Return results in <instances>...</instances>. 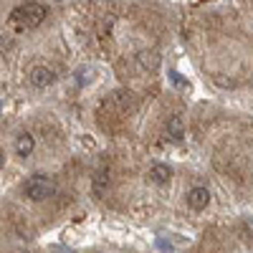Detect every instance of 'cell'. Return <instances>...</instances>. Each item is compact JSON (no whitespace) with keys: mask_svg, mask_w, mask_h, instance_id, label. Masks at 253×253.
Instances as JSON below:
<instances>
[{"mask_svg":"<svg viewBox=\"0 0 253 253\" xmlns=\"http://www.w3.org/2000/svg\"><path fill=\"white\" fill-rule=\"evenodd\" d=\"M46 8L41 5V3H26V5H18L13 13H10V26L15 28V31H33V28H38L41 23L46 20Z\"/></svg>","mask_w":253,"mask_h":253,"instance_id":"6da1fadb","label":"cell"},{"mask_svg":"<svg viewBox=\"0 0 253 253\" xmlns=\"http://www.w3.org/2000/svg\"><path fill=\"white\" fill-rule=\"evenodd\" d=\"M53 190H56V182H53V177H48V175H33V177L23 185L26 198L33 200V203H41V200L51 198Z\"/></svg>","mask_w":253,"mask_h":253,"instance_id":"7a4b0ae2","label":"cell"},{"mask_svg":"<svg viewBox=\"0 0 253 253\" xmlns=\"http://www.w3.org/2000/svg\"><path fill=\"white\" fill-rule=\"evenodd\" d=\"M31 84L36 89H46V86H53V81H56V71L53 69H48V66H36L33 71H31Z\"/></svg>","mask_w":253,"mask_h":253,"instance_id":"3957f363","label":"cell"},{"mask_svg":"<svg viewBox=\"0 0 253 253\" xmlns=\"http://www.w3.org/2000/svg\"><path fill=\"white\" fill-rule=\"evenodd\" d=\"M187 205L193 208V210H205L208 203H210V190L203 187V185H195L193 190H187Z\"/></svg>","mask_w":253,"mask_h":253,"instance_id":"277c9868","label":"cell"},{"mask_svg":"<svg viewBox=\"0 0 253 253\" xmlns=\"http://www.w3.org/2000/svg\"><path fill=\"white\" fill-rule=\"evenodd\" d=\"M160 53L157 51H152V48H144V51H139L137 53V66L142 69V71H157L160 69Z\"/></svg>","mask_w":253,"mask_h":253,"instance_id":"5b68a950","label":"cell"},{"mask_svg":"<svg viewBox=\"0 0 253 253\" xmlns=\"http://www.w3.org/2000/svg\"><path fill=\"white\" fill-rule=\"evenodd\" d=\"M165 132H167V137L170 139H182L185 137V119L180 117V114H172L170 119H167V126H165Z\"/></svg>","mask_w":253,"mask_h":253,"instance_id":"8992f818","label":"cell"},{"mask_svg":"<svg viewBox=\"0 0 253 253\" xmlns=\"http://www.w3.org/2000/svg\"><path fill=\"white\" fill-rule=\"evenodd\" d=\"M147 177H150L155 185H167V182H170V177H172V170L167 165L157 162V165L150 167V175H147Z\"/></svg>","mask_w":253,"mask_h":253,"instance_id":"52a82bcc","label":"cell"},{"mask_svg":"<svg viewBox=\"0 0 253 253\" xmlns=\"http://www.w3.org/2000/svg\"><path fill=\"white\" fill-rule=\"evenodd\" d=\"M33 150H36V139H33V134L23 132V134L18 137V142H15V152H18V157H31Z\"/></svg>","mask_w":253,"mask_h":253,"instance_id":"ba28073f","label":"cell"},{"mask_svg":"<svg viewBox=\"0 0 253 253\" xmlns=\"http://www.w3.org/2000/svg\"><path fill=\"white\" fill-rule=\"evenodd\" d=\"M238 236L243 243H251L253 246V218H246L241 225H238Z\"/></svg>","mask_w":253,"mask_h":253,"instance_id":"9c48e42d","label":"cell"},{"mask_svg":"<svg viewBox=\"0 0 253 253\" xmlns=\"http://www.w3.org/2000/svg\"><path fill=\"white\" fill-rule=\"evenodd\" d=\"M3 162H5V157H3V152H0V167H3Z\"/></svg>","mask_w":253,"mask_h":253,"instance_id":"30bf717a","label":"cell"}]
</instances>
